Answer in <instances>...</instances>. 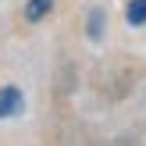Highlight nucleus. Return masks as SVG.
I'll list each match as a JSON object with an SVG mask.
<instances>
[{"label":"nucleus","instance_id":"1","mask_svg":"<svg viewBox=\"0 0 146 146\" xmlns=\"http://www.w3.org/2000/svg\"><path fill=\"white\" fill-rule=\"evenodd\" d=\"M14 114H21V93L7 86V89H0V118H14Z\"/></svg>","mask_w":146,"mask_h":146},{"label":"nucleus","instance_id":"2","mask_svg":"<svg viewBox=\"0 0 146 146\" xmlns=\"http://www.w3.org/2000/svg\"><path fill=\"white\" fill-rule=\"evenodd\" d=\"M50 7H54V0H29V4H25V18L29 21H39V18L50 14Z\"/></svg>","mask_w":146,"mask_h":146},{"label":"nucleus","instance_id":"3","mask_svg":"<svg viewBox=\"0 0 146 146\" xmlns=\"http://www.w3.org/2000/svg\"><path fill=\"white\" fill-rule=\"evenodd\" d=\"M125 18H128V25H146V0H128Z\"/></svg>","mask_w":146,"mask_h":146},{"label":"nucleus","instance_id":"4","mask_svg":"<svg viewBox=\"0 0 146 146\" xmlns=\"http://www.w3.org/2000/svg\"><path fill=\"white\" fill-rule=\"evenodd\" d=\"M86 32H89V39H100V36H104V11H93V14H89Z\"/></svg>","mask_w":146,"mask_h":146}]
</instances>
